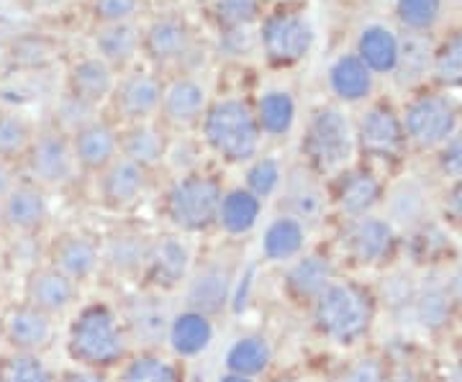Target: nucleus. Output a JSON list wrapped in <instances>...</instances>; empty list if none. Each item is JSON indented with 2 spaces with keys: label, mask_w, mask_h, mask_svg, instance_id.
I'll use <instances>...</instances> for the list:
<instances>
[{
  "label": "nucleus",
  "mask_w": 462,
  "mask_h": 382,
  "mask_svg": "<svg viewBox=\"0 0 462 382\" xmlns=\"http://www.w3.org/2000/svg\"><path fill=\"white\" fill-rule=\"evenodd\" d=\"M3 341L11 347V351L23 354H39L50 350L54 339V316L33 308L29 303H16L0 318Z\"/></svg>",
  "instance_id": "obj_14"
},
{
  "label": "nucleus",
  "mask_w": 462,
  "mask_h": 382,
  "mask_svg": "<svg viewBox=\"0 0 462 382\" xmlns=\"http://www.w3.org/2000/svg\"><path fill=\"white\" fill-rule=\"evenodd\" d=\"M442 165H445V169L449 172V175H457V177H462V132L447 141V151H445Z\"/></svg>",
  "instance_id": "obj_50"
},
{
  "label": "nucleus",
  "mask_w": 462,
  "mask_h": 382,
  "mask_svg": "<svg viewBox=\"0 0 462 382\" xmlns=\"http://www.w3.org/2000/svg\"><path fill=\"white\" fill-rule=\"evenodd\" d=\"M149 251H152V241L144 233L124 232L106 241L100 259L118 275H134L147 267Z\"/></svg>",
  "instance_id": "obj_31"
},
{
  "label": "nucleus",
  "mask_w": 462,
  "mask_h": 382,
  "mask_svg": "<svg viewBox=\"0 0 462 382\" xmlns=\"http://www.w3.org/2000/svg\"><path fill=\"white\" fill-rule=\"evenodd\" d=\"M434 62V47H431L430 33L406 32L398 41V62L393 75L401 85L419 83Z\"/></svg>",
  "instance_id": "obj_33"
},
{
  "label": "nucleus",
  "mask_w": 462,
  "mask_h": 382,
  "mask_svg": "<svg viewBox=\"0 0 462 382\" xmlns=\"http://www.w3.org/2000/svg\"><path fill=\"white\" fill-rule=\"evenodd\" d=\"M442 16V0H396V18L411 33H430Z\"/></svg>",
  "instance_id": "obj_44"
},
{
  "label": "nucleus",
  "mask_w": 462,
  "mask_h": 382,
  "mask_svg": "<svg viewBox=\"0 0 462 382\" xmlns=\"http://www.w3.org/2000/svg\"><path fill=\"white\" fill-rule=\"evenodd\" d=\"M167 151H170V139L165 126L157 118L142 123H126L124 129H118V154L144 169L160 165Z\"/></svg>",
  "instance_id": "obj_20"
},
{
  "label": "nucleus",
  "mask_w": 462,
  "mask_h": 382,
  "mask_svg": "<svg viewBox=\"0 0 462 382\" xmlns=\"http://www.w3.org/2000/svg\"><path fill=\"white\" fill-rule=\"evenodd\" d=\"M260 214H263V200L252 196L247 187H231L221 198L216 223L231 236H245L257 226Z\"/></svg>",
  "instance_id": "obj_30"
},
{
  "label": "nucleus",
  "mask_w": 462,
  "mask_h": 382,
  "mask_svg": "<svg viewBox=\"0 0 462 382\" xmlns=\"http://www.w3.org/2000/svg\"><path fill=\"white\" fill-rule=\"evenodd\" d=\"M69 141L80 172L100 175L118 157V126L103 116H96L83 129L69 133Z\"/></svg>",
  "instance_id": "obj_15"
},
{
  "label": "nucleus",
  "mask_w": 462,
  "mask_h": 382,
  "mask_svg": "<svg viewBox=\"0 0 462 382\" xmlns=\"http://www.w3.org/2000/svg\"><path fill=\"white\" fill-rule=\"evenodd\" d=\"M203 11L216 33L257 29L267 11V0H203Z\"/></svg>",
  "instance_id": "obj_29"
},
{
  "label": "nucleus",
  "mask_w": 462,
  "mask_h": 382,
  "mask_svg": "<svg viewBox=\"0 0 462 382\" xmlns=\"http://www.w3.org/2000/svg\"><path fill=\"white\" fill-rule=\"evenodd\" d=\"M380 198V183L367 175V172H357L352 177H346L339 193V205L349 216H365Z\"/></svg>",
  "instance_id": "obj_41"
},
{
  "label": "nucleus",
  "mask_w": 462,
  "mask_h": 382,
  "mask_svg": "<svg viewBox=\"0 0 462 382\" xmlns=\"http://www.w3.org/2000/svg\"><path fill=\"white\" fill-rule=\"evenodd\" d=\"M449 290H452V296L457 300H462V269L452 277V283H449Z\"/></svg>",
  "instance_id": "obj_54"
},
{
  "label": "nucleus",
  "mask_w": 462,
  "mask_h": 382,
  "mask_svg": "<svg viewBox=\"0 0 462 382\" xmlns=\"http://www.w3.org/2000/svg\"><path fill=\"white\" fill-rule=\"evenodd\" d=\"M398 41L401 36L385 23H367L357 33L355 54L373 75H393L398 62Z\"/></svg>",
  "instance_id": "obj_25"
},
{
  "label": "nucleus",
  "mask_w": 462,
  "mask_h": 382,
  "mask_svg": "<svg viewBox=\"0 0 462 382\" xmlns=\"http://www.w3.org/2000/svg\"><path fill=\"white\" fill-rule=\"evenodd\" d=\"M0 382H54V377L39 354L11 351L0 359Z\"/></svg>",
  "instance_id": "obj_43"
},
{
  "label": "nucleus",
  "mask_w": 462,
  "mask_h": 382,
  "mask_svg": "<svg viewBox=\"0 0 462 382\" xmlns=\"http://www.w3.org/2000/svg\"><path fill=\"white\" fill-rule=\"evenodd\" d=\"M0 216H3V233H16L21 239L39 233L50 221L47 190L21 175L14 190L0 200Z\"/></svg>",
  "instance_id": "obj_12"
},
{
  "label": "nucleus",
  "mask_w": 462,
  "mask_h": 382,
  "mask_svg": "<svg viewBox=\"0 0 462 382\" xmlns=\"http://www.w3.org/2000/svg\"><path fill=\"white\" fill-rule=\"evenodd\" d=\"M416 316L424 329H439L449 318V300L442 290H427L416 303Z\"/></svg>",
  "instance_id": "obj_48"
},
{
  "label": "nucleus",
  "mask_w": 462,
  "mask_h": 382,
  "mask_svg": "<svg viewBox=\"0 0 462 382\" xmlns=\"http://www.w3.org/2000/svg\"><path fill=\"white\" fill-rule=\"evenodd\" d=\"M327 85L337 100L360 103V100L370 98L375 75L363 65V59L355 51H345L331 59L329 69H327Z\"/></svg>",
  "instance_id": "obj_23"
},
{
  "label": "nucleus",
  "mask_w": 462,
  "mask_h": 382,
  "mask_svg": "<svg viewBox=\"0 0 462 382\" xmlns=\"http://www.w3.org/2000/svg\"><path fill=\"white\" fill-rule=\"evenodd\" d=\"M21 180V172H18V165L14 162H5V159H0V200L5 198L11 190H14V185Z\"/></svg>",
  "instance_id": "obj_51"
},
{
  "label": "nucleus",
  "mask_w": 462,
  "mask_h": 382,
  "mask_svg": "<svg viewBox=\"0 0 462 382\" xmlns=\"http://www.w3.org/2000/svg\"><path fill=\"white\" fill-rule=\"evenodd\" d=\"M90 26L142 23L149 16V0H88Z\"/></svg>",
  "instance_id": "obj_40"
},
{
  "label": "nucleus",
  "mask_w": 462,
  "mask_h": 382,
  "mask_svg": "<svg viewBox=\"0 0 462 382\" xmlns=\"http://www.w3.org/2000/svg\"><path fill=\"white\" fill-rule=\"evenodd\" d=\"M170 347L180 357H196L200 351H206L214 341V326L208 316L196 314V311H185L180 316L172 318L170 323Z\"/></svg>",
  "instance_id": "obj_32"
},
{
  "label": "nucleus",
  "mask_w": 462,
  "mask_h": 382,
  "mask_svg": "<svg viewBox=\"0 0 462 382\" xmlns=\"http://www.w3.org/2000/svg\"><path fill=\"white\" fill-rule=\"evenodd\" d=\"M0 344H3V329H0Z\"/></svg>",
  "instance_id": "obj_59"
},
{
  "label": "nucleus",
  "mask_w": 462,
  "mask_h": 382,
  "mask_svg": "<svg viewBox=\"0 0 462 382\" xmlns=\"http://www.w3.org/2000/svg\"><path fill=\"white\" fill-rule=\"evenodd\" d=\"M260 57L275 69H291L306 62L316 47V23L303 3H282L264 11L257 23Z\"/></svg>",
  "instance_id": "obj_3"
},
{
  "label": "nucleus",
  "mask_w": 462,
  "mask_h": 382,
  "mask_svg": "<svg viewBox=\"0 0 462 382\" xmlns=\"http://www.w3.org/2000/svg\"><path fill=\"white\" fill-rule=\"evenodd\" d=\"M431 72L439 83L460 85L462 83V32L447 36L445 41L434 50Z\"/></svg>",
  "instance_id": "obj_45"
},
{
  "label": "nucleus",
  "mask_w": 462,
  "mask_h": 382,
  "mask_svg": "<svg viewBox=\"0 0 462 382\" xmlns=\"http://www.w3.org/2000/svg\"><path fill=\"white\" fill-rule=\"evenodd\" d=\"M36 126L26 114L16 108H0V159L21 165L32 147Z\"/></svg>",
  "instance_id": "obj_35"
},
{
  "label": "nucleus",
  "mask_w": 462,
  "mask_h": 382,
  "mask_svg": "<svg viewBox=\"0 0 462 382\" xmlns=\"http://www.w3.org/2000/svg\"><path fill=\"white\" fill-rule=\"evenodd\" d=\"M427 196L416 183H401L388 198V214L398 226H413L424 218Z\"/></svg>",
  "instance_id": "obj_42"
},
{
  "label": "nucleus",
  "mask_w": 462,
  "mask_h": 382,
  "mask_svg": "<svg viewBox=\"0 0 462 382\" xmlns=\"http://www.w3.org/2000/svg\"><path fill=\"white\" fill-rule=\"evenodd\" d=\"M282 183H285V167L278 157L273 154H257L252 162L247 165L245 172V187H247L252 196L267 200L273 196L281 193Z\"/></svg>",
  "instance_id": "obj_39"
},
{
  "label": "nucleus",
  "mask_w": 462,
  "mask_h": 382,
  "mask_svg": "<svg viewBox=\"0 0 462 382\" xmlns=\"http://www.w3.org/2000/svg\"><path fill=\"white\" fill-rule=\"evenodd\" d=\"M90 51L121 75L142 59V23L90 26Z\"/></svg>",
  "instance_id": "obj_16"
},
{
  "label": "nucleus",
  "mask_w": 462,
  "mask_h": 382,
  "mask_svg": "<svg viewBox=\"0 0 462 382\" xmlns=\"http://www.w3.org/2000/svg\"><path fill=\"white\" fill-rule=\"evenodd\" d=\"M211 103L208 85L199 77V72H175L165 75V90L160 103V123L170 129H193L200 126L203 114Z\"/></svg>",
  "instance_id": "obj_10"
},
{
  "label": "nucleus",
  "mask_w": 462,
  "mask_h": 382,
  "mask_svg": "<svg viewBox=\"0 0 462 382\" xmlns=\"http://www.w3.org/2000/svg\"><path fill=\"white\" fill-rule=\"evenodd\" d=\"M224 198L221 183L203 172H185L167 190V218L180 232L196 233L214 226Z\"/></svg>",
  "instance_id": "obj_5"
},
{
  "label": "nucleus",
  "mask_w": 462,
  "mask_h": 382,
  "mask_svg": "<svg viewBox=\"0 0 462 382\" xmlns=\"http://www.w3.org/2000/svg\"><path fill=\"white\" fill-rule=\"evenodd\" d=\"M316 323L329 339L339 344H349L367 326V303L352 285L331 283L316 298Z\"/></svg>",
  "instance_id": "obj_9"
},
{
  "label": "nucleus",
  "mask_w": 462,
  "mask_h": 382,
  "mask_svg": "<svg viewBox=\"0 0 462 382\" xmlns=\"http://www.w3.org/2000/svg\"><path fill=\"white\" fill-rule=\"evenodd\" d=\"M449 211L457 218H462V185H457L449 196Z\"/></svg>",
  "instance_id": "obj_52"
},
{
  "label": "nucleus",
  "mask_w": 462,
  "mask_h": 382,
  "mask_svg": "<svg viewBox=\"0 0 462 382\" xmlns=\"http://www.w3.org/2000/svg\"><path fill=\"white\" fill-rule=\"evenodd\" d=\"M98 262L100 250L96 247V241H90L88 236H78V233L60 236L50 251V265L57 267L62 275H67L75 283L88 280L98 269Z\"/></svg>",
  "instance_id": "obj_24"
},
{
  "label": "nucleus",
  "mask_w": 462,
  "mask_h": 382,
  "mask_svg": "<svg viewBox=\"0 0 462 382\" xmlns=\"http://www.w3.org/2000/svg\"><path fill=\"white\" fill-rule=\"evenodd\" d=\"M162 3H167V5H175V3H180V0H162Z\"/></svg>",
  "instance_id": "obj_57"
},
{
  "label": "nucleus",
  "mask_w": 462,
  "mask_h": 382,
  "mask_svg": "<svg viewBox=\"0 0 462 382\" xmlns=\"http://www.w3.org/2000/svg\"><path fill=\"white\" fill-rule=\"evenodd\" d=\"M357 147L355 126L339 105H319L306 121L300 151L319 175L342 172Z\"/></svg>",
  "instance_id": "obj_4"
},
{
  "label": "nucleus",
  "mask_w": 462,
  "mask_h": 382,
  "mask_svg": "<svg viewBox=\"0 0 462 382\" xmlns=\"http://www.w3.org/2000/svg\"><path fill=\"white\" fill-rule=\"evenodd\" d=\"M452 382H462V369L457 372V375H455V380H452Z\"/></svg>",
  "instance_id": "obj_56"
},
{
  "label": "nucleus",
  "mask_w": 462,
  "mask_h": 382,
  "mask_svg": "<svg viewBox=\"0 0 462 382\" xmlns=\"http://www.w3.org/2000/svg\"><path fill=\"white\" fill-rule=\"evenodd\" d=\"M282 200L288 208V216L298 218L300 223L319 221L324 214V190L316 183L314 175L303 172V167H296L291 172H285V183H282Z\"/></svg>",
  "instance_id": "obj_26"
},
{
  "label": "nucleus",
  "mask_w": 462,
  "mask_h": 382,
  "mask_svg": "<svg viewBox=\"0 0 462 382\" xmlns=\"http://www.w3.org/2000/svg\"><path fill=\"white\" fill-rule=\"evenodd\" d=\"M270 359H273V351L263 336H245V339H236L231 344V350L226 351V369H229V375L252 380L254 375L267 369Z\"/></svg>",
  "instance_id": "obj_37"
},
{
  "label": "nucleus",
  "mask_w": 462,
  "mask_h": 382,
  "mask_svg": "<svg viewBox=\"0 0 462 382\" xmlns=\"http://www.w3.org/2000/svg\"><path fill=\"white\" fill-rule=\"evenodd\" d=\"M252 108H254V118L263 132V139H285L296 129L298 100L282 85L264 87L263 93L252 100Z\"/></svg>",
  "instance_id": "obj_21"
},
{
  "label": "nucleus",
  "mask_w": 462,
  "mask_h": 382,
  "mask_svg": "<svg viewBox=\"0 0 462 382\" xmlns=\"http://www.w3.org/2000/svg\"><path fill=\"white\" fill-rule=\"evenodd\" d=\"M118 72L106 65L98 54L85 51L67 62L65 69V96L88 103L93 108H100L114 96Z\"/></svg>",
  "instance_id": "obj_13"
},
{
  "label": "nucleus",
  "mask_w": 462,
  "mask_h": 382,
  "mask_svg": "<svg viewBox=\"0 0 462 382\" xmlns=\"http://www.w3.org/2000/svg\"><path fill=\"white\" fill-rule=\"evenodd\" d=\"M306 244V226L293 216H278L263 236V251L264 259L270 262H288L296 259L298 254L303 251Z\"/></svg>",
  "instance_id": "obj_34"
},
{
  "label": "nucleus",
  "mask_w": 462,
  "mask_h": 382,
  "mask_svg": "<svg viewBox=\"0 0 462 382\" xmlns=\"http://www.w3.org/2000/svg\"><path fill=\"white\" fill-rule=\"evenodd\" d=\"M62 382H106L98 375H93V372H69Z\"/></svg>",
  "instance_id": "obj_53"
},
{
  "label": "nucleus",
  "mask_w": 462,
  "mask_h": 382,
  "mask_svg": "<svg viewBox=\"0 0 462 382\" xmlns=\"http://www.w3.org/2000/svg\"><path fill=\"white\" fill-rule=\"evenodd\" d=\"M380 380H383V372H380L378 362H373V359H363V362H357V365L346 372V377L342 382H380Z\"/></svg>",
  "instance_id": "obj_49"
},
{
  "label": "nucleus",
  "mask_w": 462,
  "mask_h": 382,
  "mask_svg": "<svg viewBox=\"0 0 462 382\" xmlns=\"http://www.w3.org/2000/svg\"><path fill=\"white\" fill-rule=\"evenodd\" d=\"M403 133L419 147H439L455 136L457 111L445 96H421L406 108Z\"/></svg>",
  "instance_id": "obj_11"
},
{
  "label": "nucleus",
  "mask_w": 462,
  "mask_h": 382,
  "mask_svg": "<svg viewBox=\"0 0 462 382\" xmlns=\"http://www.w3.org/2000/svg\"><path fill=\"white\" fill-rule=\"evenodd\" d=\"M0 233H3V216H0Z\"/></svg>",
  "instance_id": "obj_58"
},
{
  "label": "nucleus",
  "mask_w": 462,
  "mask_h": 382,
  "mask_svg": "<svg viewBox=\"0 0 462 382\" xmlns=\"http://www.w3.org/2000/svg\"><path fill=\"white\" fill-rule=\"evenodd\" d=\"M221 382H252L249 377H239V375H226Z\"/></svg>",
  "instance_id": "obj_55"
},
{
  "label": "nucleus",
  "mask_w": 462,
  "mask_h": 382,
  "mask_svg": "<svg viewBox=\"0 0 462 382\" xmlns=\"http://www.w3.org/2000/svg\"><path fill=\"white\" fill-rule=\"evenodd\" d=\"M231 287H234V272L229 265L224 262L203 265L188 280V290H185L188 311H196L203 316L218 314L229 303Z\"/></svg>",
  "instance_id": "obj_18"
},
{
  "label": "nucleus",
  "mask_w": 462,
  "mask_h": 382,
  "mask_svg": "<svg viewBox=\"0 0 462 382\" xmlns=\"http://www.w3.org/2000/svg\"><path fill=\"white\" fill-rule=\"evenodd\" d=\"M170 308L162 298H134L126 308V326L142 344H160L170 333Z\"/></svg>",
  "instance_id": "obj_28"
},
{
  "label": "nucleus",
  "mask_w": 462,
  "mask_h": 382,
  "mask_svg": "<svg viewBox=\"0 0 462 382\" xmlns=\"http://www.w3.org/2000/svg\"><path fill=\"white\" fill-rule=\"evenodd\" d=\"M331 265L327 257L319 254H309L300 257L296 265L288 272V287L293 290L298 298H319L327 287L331 285Z\"/></svg>",
  "instance_id": "obj_36"
},
{
  "label": "nucleus",
  "mask_w": 462,
  "mask_h": 382,
  "mask_svg": "<svg viewBox=\"0 0 462 382\" xmlns=\"http://www.w3.org/2000/svg\"><path fill=\"white\" fill-rule=\"evenodd\" d=\"M96 116H98V108H93V105H88V103H80V100L69 98V96H62L57 111H54L51 126L69 136V133H75L78 129H83L85 123L93 121Z\"/></svg>",
  "instance_id": "obj_47"
},
{
  "label": "nucleus",
  "mask_w": 462,
  "mask_h": 382,
  "mask_svg": "<svg viewBox=\"0 0 462 382\" xmlns=\"http://www.w3.org/2000/svg\"><path fill=\"white\" fill-rule=\"evenodd\" d=\"M357 141L365 151L378 157H393L403 144V123L388 105L367 108L357 126Z\"/></svg>",
  "instance_id": "obj_22"
},
{
  "label": "nucleus",
  "mask_w": 462,
  "mask_h": 382,
  "mask_svg": "<svg viewBox=\"0 0 462 382\" xmlns=\"http://www.w3.org/2000/svg\"><path fill=\"white\" fill-rule=\"evenodd\" d=\"M78 300V283L62 275L57 267L36 265L29 269L23 283V303L57 316Z\"/></svg>",
  "instance_id": "obj_17"
},
{
  "label": "nucleus",
  "mask_w": 462,
  "mask_h": 382,
  "mask_svg": "<svg viewBox=\"0 0 462 382\" xmlns=\"http://www.w3.org/2000/svg\"><path fill=\"white\" fill-rule=\"evenodd\" d=\"M21 165H23V177H29L44 190L69 187L80 172L69 136L54 129L51 123L44 129H36L32 147L21 159Z\"/></svg>",
  "instance_id": "obj_7"
},
{
  "label": "nucleus",
  "mask_w": 462,
  "mask_h": 382,
  "mask_svg": "<svg viewBox=\"0 0 462 382\" xmlns=\"http://www.w3.org/2000/svg\"><path fill=\"white\" fill-rule=\"evenodd\" d=\"M190 247L178 236H165L160 241H152L149 251V272L162 285H180L190 275Z\"/></svg>",
  "instance_id": "obj_27"
},
{
  "label": "nucleus",
  "mask_w": 462,
  "mask_h": 382,
  "mask_svg": "<svg viewBox=\"0 0 462 382\" xmlns=\"http://www.w3.org/2000/svg\"><path fill=\"white\" fill-rule=\"evenodd\" d=\"M391 239H393V233H391L388 221L365 216L352 226V232H349V247H352L357 259L375 262V259H380L388 251Z\"/></svg>",
  "instance_id": "obj_38"
},
{
  "label": "nucleus",
  "mask_w": 462,
  "mask_h": 382,
  "mask_svg": "<svg viewBox=\"0 0 462 382\" xmlns=\"http://www.w3.org/2000/svg\"><path fill=\"white\" fill-rule=\"evenodd\" d=\"M121 382H182V375L172 362L147 354V357H136L134 362H129Z\"/></svg>",
  "instance_id": "obj_46"
},
{
  "label": "nucleus",
  "mask_w": 462,
  "mask_h": 382,
  "mask_svg": "<svg viewBox=\"0 0 462 382\" xmlns=\"http://www.w3.org/2000/svg\"><path fill=\"white\" fill-rule=\"evenodd\" d=\"M200 139L226 165H249L263 147L252 100L245 96L211 98L200 121Z\"/></svg>",
  "instance_id": "obj_1"
},
{
  "label": "nucleus",
  "mask_w": 462,
  "mask_h": 382,
  "mask_svg": "<svg viewBox=\"0 0 462 382\" xmlns=\"http://www.w3.org/2000/svg\"><path fill=\"white\" fill-rule=\"evenodd\" d=\"M199 54V29L180 11L165 8L142 21V59L160 75L196 72Z\"/></svg>",
  "instance_id": "obj_2"
},
{
  "label": "nucleus",
  "mask_w": 462,
  "mask_h": 382,
  "mask_svg": "<svg viewBox=\"0 0 462 382\" xmlns=\"http://www.w3.org/2000/svg\"><path fill=\"white\" fill-rule=\"evenodd\" d=\"M162 90H165V75H160L152 67L136 65L118 75L114 96L108 103L116 116L124 121V126L154 121L160 116Z\"/></svg>",
  "instance_id": "obj_8"
},
{
  "label": "nucleus",
  "mask_w": 462,
  "mask_h": 382,
  "mask_svg": "<svg viewBox=\"0 0 462 382\" xmlns=\"http://www.w3.org/2000/svg\"><path fill=\"white\" fill-rule=\"evenodd\" d=\"M67 347H69L72 359L83 365H114L126 351V336L106 305H90L75 318Z\"/></svg>",
  "instance_id": "obj_6"
},
{
  "label": "nucleus",
  "mask_w": 462,
  "mask_h": 382,
  "mask_svg": "<svg viewBox=\"0 0 462 382\" xmlns=\"http://www.w3.org/2000/svg\"><path fill=\"white\" fill-rule=\"evenodd\" d=\"M147 183L149 169L118 154L114 162L98 175L100 200L108 208H116V211L129 208V205H134L136 200L144 196Z\"/></svg>",
  "instance_id": "obj_19"
}]
</instances>
